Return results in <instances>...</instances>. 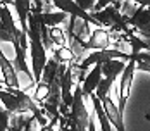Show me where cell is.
Wrapping results in <instances>:
<instances>
[{"label":"cell","mask_w":150,"mask_h":131,"mask_svg":"<svg viewBox=\"0 0 150 131\" xmlns=\"http://www.w3.org/2000/svg\"><path fill=\"white\" fill-rule=\"evenodd\" d=\"M0 98L4 103V109L9 110L11 114H33V116H36L43 109L30 93H26L23 90H9L5 85H2Z\"/></svg>","instance_id":"1"},{"label":"cell","mask_w":150,"mask_h":131,"mask_svg":"<svg viewBox=\"0 0 150 131\" xmlns=\"http://www.w3.org/2000/svg\"><path fill=\"white\" fill-rule=\"evenodd\" d=\"M30 38V54H31V71L35 76L36 85L42 81V76L45 71V66L48 62V52H47L45 45L42 42V33H28Z\"/></svg>","instance_id":"2"},{"label":"cell","mask_w":150,"mask_h":131,"mask_svg":"<svg viewBox=\"0 0 150 131\" xmlns=\"http://www.w3.org/2000/svg\"><path fill=\"white\" fill-rule=\"evenodd\" d=\"M135 71H136V60L133 57L128 60V66L124 69V73L121 74L119 79V93H117V102H119V110L124 112V105L128 102L129 97V90H131V83L135 78Z\"/></svg>","instance_id":"3"},{"label":"cell","mask_w":150,"mask_h":131,"mask_svg":"<svg viewBox=\"0 0 150 131\" xmlns=\"http://www.w3.org/2000/svg\"><path fill=\"white\" fill-rule=\"evenodd\" d=\"M86 47L90 52H97V50H107L112 48V36L109 33V29L104 28H95L91 31L90 40L86 42Z\"/></svg>","instance_id":"4"},{"label":"cell","mask_w":150,"mask_h":131,"mask_svg":"<svg viewBox=\"0 0 150 131\" xmlns=\"http://www.w3.org/2000/svg\"><path fill=\"white\" fill-rule=\"evenodd\" d=\"M64 31H69L73 33L76 38L83 40V42H88L91 36V31L90 29V23H86L85 19H79V17H74V16H69V21L62 26Z\"/></svg>","instance_id":"5"},{"label":"cell","mask_w":150,"mask_h":131,"mask_svg":"<svg viewBox=\"0 0 150 131\" xmlns=\"http://www.w3.org/2000/svg\"><path fill=\"white\" fill-rule=\"evenodd\" d=\"M0 67H2V85L9 88V90H19V78H17V73H16V67L11 60L4 57L0 54Z\"/></svg>","instance_id":"6"},{"label":"cell","mask_w":150,"mask_h":131,"mask_svg":"<svg viewBox=\"0 0 150 131\" xmlns=\"http://www.w3.org/2000/svg\"><path fill=\"white\" fill-rule=\"evenodd\" d=\"M31 0H16V2H11L9 5L14 7V12L19 19V26L23 28V31L28 35L30 31V16H31Z\"/></svg>","instance_id":"7"},{"label":"cell","mask_w":150,"mask_h":131,"mask_svg":"<svg viewBox=\"0 0 150 131\" xmlns=\"http://www.w3.org/2000/svg\"><path fill=\"white\" fill-rule=\"evenodd\" d=\"M104 79V74H102V64H97L93 66L90 71H88V76L83 83V93L85 97H90L97 91V88L100 85V81Z\"/></svg>","instance_id":"8"},{"label":"cell","mask_w":150,"mask_h":131,"mask_svg":"<svg viewBox=\"0 0 150 131\" xmlns=\"http://www.w3.org/2000/svg\"><path fill=\"white\" fill-rule=\"evenodd\" d=\"M126 66H128L126 60H109V62L102 64V74H104V78L116 79L117 76H121L124 73Z\"/></svg>","instance_id":"9"},{"label":"cell","mask_w":150,"mask_h":131,"mask_svg":"<svg viewBox=\"0 0 150 131\" xmlns=\"http://www.w3.org/2000/svg\"><path fill=\"white\" fill-rule=\"evenodd\" d=\"M60 66H62V64H59V62L55 60V57H50L48 62H47V66H45L42 81H45L47 85H52L54 81L60 79Z\"/></svg>","instance_id":"10"},{"label":"cell","mask_w":150,"mask_h":131,"mask_svg":"<svg viewBox=\"0 0 150 131\" xmlns=\"http://www.w3.org/2000/svg\"><path fill=\"white\" fill-rule=\"evenodd\" d=\"M43 21L48 28H62L67 21H69V14L62 12V11H54V12H45L43 14Z\"/></svg>","instance_id":"11"},{"label":"cell","mask_w":150,"mask_h":131,"mask_svg":"<svg viewBox=\"0 0 150 131\" xmlns=\"http://www.w3.org/2000/svg\"><path fill=\"white\" fill-rule=\"evenodd\" d=\"M48 95H50V85H47L45 81H40V83L36 85V88H35V91L31 93V97L40 103V105H43V103L47 102Z\"/></svg>","instance_id":"12"},{"label":"cell","mask_w":150,"mask_h":131,"mask_svg":"<svg viewBox=\"0 0 150 131\" xmlns=\"http://www.w3.org/2000/svg\"><path fill=\"white\" fill-rule=\"evenodd\" d=\"M52 57H55V60H57L59 64H62V66H71V64H74V57H73V54H71V50H69L67 47L57 48Z\"/></svg>","instance_id":"13"},{"label":"cell","mask_w":150,"mask_h":131,"mask_svg":"<svg viewBox=\"0 0 150 131\" xmlns=\"http://www.w3.org/2000/svg\"><path fill=\"white\" fill-rule=\"evenodd\" d=\"M114 81H116V79H110V78H104V79L100 81V85H98L97 91H95V95L98 97L100 102H104L105 98L109 97V91H110V88L114 86Z\"/></svg>","instance_id":"14"},{"label":"cell","mask_w":150,"mask_h":131,"mask_svg":"<svg viewBox=\"0 0 150 131\" xmlns=\"http://www.w3.org/2000/svg\"><path fill=\"white\" fill-rule=\"evenodd\" d=\"M50 38L59 48L60 47H67V36H66L64 28H52L50 29Z\"/></svg>","instance_id":"15"},{"label":"cell","mask_w":150,"mask_h":131,"mask_svg":"<svg viewBox=\"0 0 150 131\" xmlns=\"http://www.w3.org/2000/svg\"><path fill=\"white\" fill-rule=\"evenodd\" d=\"M76 4L79 5V9H83L85 12H88V14H91V12L95 11V5H97V0H78Z\"/></svg>","instance_id":"16"},{"label":"cell","mask_w":150,"mask_h":131,"mask_svg":"<svg viewBox=\"0 0 150 131\" xmlns=\"http://www.w3.org/2000/svg\"><path fill=\"white\" fill-rule=\"evenodd\" d=\"M145 117H147V119L150 121V112H147V116H145Z\"/></svg>","instance_id":"17"}]
</instances>
